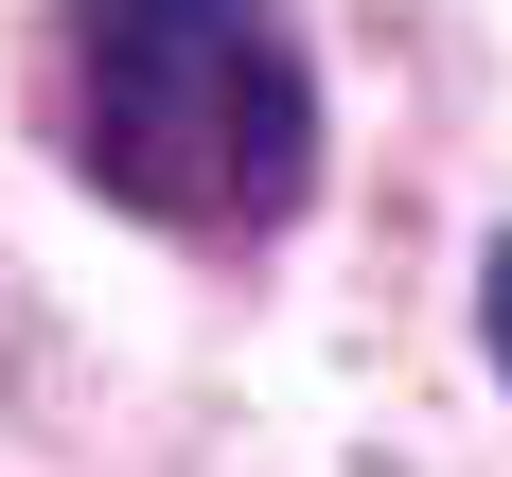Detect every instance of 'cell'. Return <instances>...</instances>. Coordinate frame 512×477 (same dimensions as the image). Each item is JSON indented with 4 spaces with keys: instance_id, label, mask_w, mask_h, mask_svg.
<instances>
[{
    "instance_id": "obj_1",
    "label": "cell",
    "mask_w": 512,
    "mask_h": 477,
    "mask_svg": "<svg viewBox=\"0 0 512 477\" xmlns=\"http://www.w3.org/2000/svg\"><path fill=\"white\" fill-rule=\"evenodd\" d=\"M53 142L177 248H265L318 195L301 0H53Z\"/></svg>"
},
{
    "instance_id": "obj_2",
    "label": "cell",
    "mask_w": 512,
    "mask_h": 477,
    "mask_svg": "<svg viewBox=\"0 0 512 477\" xmlns=\"http://www.w3.org/2000/svg\"><path fill=\"white\" fill-rule=\"evenodd\" d=\"M477 354H495V389H512V230L477 248Z\"/></svg>"
}]
</instances>
